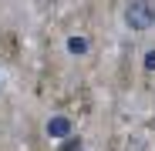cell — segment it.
Here are the masks:
<instances>
[{
  "mask_svg": "<svg viewBox=\"0 0 155 151\" xmlns=\"http://www.w3.org/2000/svg\"><path fill=\"white\" fill-rule=\"evenodd\" d=\"M145 67H148V71H155V50H152V54H148V61H145Z\"/></svg>",
  "mask_w": 155,
  "mask_h": 151,
  "instance_id": "cell-4",
  "label": "cell"
},
{
  "mask_svg": "<svg viewBox=\"0 0 155 151\" xmlns=\"http://www.w3.org/2000/svg\"><path fill=\"white\" fill-rule=\"evenodd\" d=\"M125 20H128V27H135V30L155 27V4L152 0H132V4L125 7Z\"/></svg>",
  "mask_w": 155,
  "mask_h": 151,
  "instance_id": "cell-1",
  "label": "cell"
},
{
  "mask_svg": "<svg viewBox=\"0 0 155 151\" xmlns=\"http://www.w3.org/2000/svg\"><path fill=\"white\" fill-rule=\"evenodd\" d=\"M64 151H81V141H68V144H64Z\"/></svg>",
  "mask_w": 155,
  "mask_h": 151,
  "instance_id": "cell-3",
  "label": "cell"
},
{
  "mask_svg": "<svg viewBox=\"0 0 155 151\" xmlns=\"http://www.w3.org/2000/svg\"><path fill=\"white\" fill-rule=\"evenodd\" d=\"M68 47H71V54H84V47H88V44H84V40H78V37H74V40H71Z\"/></svg>",
  "mask_w": 155,
  "mask_h": 151,
  "instance_id": "cell-2",
  "label": "cell"
}]
</instances>
